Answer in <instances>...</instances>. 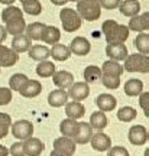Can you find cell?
<instances>
[{"label": "cell", "instance_id": "cell-1", "mask_svg": "<svg viewBox=\"0 0 149 156\" xmlns=\"http://www.w3.org/2000/svg\"><path fill=\"white\" fill-rule=\"evenodd\" d=\"M101 29H103V34H104L107 44H125L126 39L129 38V34H130L127 26L117 23L113 19L104 20Z\"/></svg>", "mask_w": 149, "mask_h": 156}, {"label": "cell", "instance_id": "cell-2", "mask_svg": "<svg viewBox=\"0 0 149 156\" xmlns=\"http://www.w3.org/2000/svg\"><path fill=\"white\" fill-rule=\"evenodd\" d=\"M77 13L84 20H89V22L99 20L100 16H101L100 2L99 0H78Z\"/></svg>", "mask_w": 149, "mask_h": 156}, {"label": "cell", "instance_id": "cell-3", "mask_svg": "<svg viewBox=\"0 0 149 156\" xmlns=\"http://www.w3.org/2000/svg\"><path fill=\"white\" fill-rule=\"evenodd\" d=\"M123 69L127 73H142L148 74L149 73V56L144 55V54H132L127 55V58L125 59V65Z\"/></svg>", "mask_w": 149, "mask_h": 156}, {"label": "cell", "instance_id": "cell-4", "mask_svg": "<svg viewBox=\"0 0 149 156\" xmlns=\"http://www.w3.org/2000/svg\"><path fill=\"white\" fill-rule=\"evenodd\" d=\"M61 22H62V28L65 32H75L81 28V23H83V19L80 17V15L77 13L75 9H70V7H65L62 9L60 13Z\"/></svg>", "mask_w": 149, "mask_h": 156}, {"label": "cell", "instance_id": "cell-5", "mask_svg": "<svg viewBox=\"0 0 149 156\" xmlns=\"http://www.w3.org/2000/svg\"><path fill=\"white\" fill-rule=\"evenodd\" d=\"M12 134L19 140H26L32 137L33 134V124L29 120H17L12 123Z\"/></svg>", "mask_w": 149, "mask_h": 156}, {"label": "cell", "instance_id": "cell-6", "mask_svg": "<svg viewBox=\"0 0 149 156\" xmlns=\"http://www.w3.org/2000/svg\"><path fill=\"white\" fill-rule=\"evenodd\" d=\"M127 137H129V142L135 146H144L149 139V133L148 130L144 127V126H140V124H136V126H132V127L129 129V134H127Z\"/></svg>", "mask_w": 149, "mask_h": 156}, {"label": "cell", "instance_id": "cell-7", "mask_svg": "<svg viewBox=\"0 0 149 156\" xmlns=\"http://www.w3.org/2000/svg\"><path fill=\"white\" fill-rule=\"evenodd\" d=\"M106 54L110 58L111 61H125L129 55L127 52V48L125 44H107V48H106Z\"/></svg>", "mask_w": 149, "mask_h": 156}, {"label": "cell", "instance_id": "cell-8", "mask_svg": "<svg viewBox=\"0 0 149 156\" xmlns=\"http://www.w3.org/2000/svg\"><path fill=\"white\" fill-rule=\"evenodd\" d=\"M91 136H93V127L90 126V123L81 122V123H78L77 132H75V136L72 137V140L77 145H85V143L90 142Z\"/></svg>", "mask_w": 149, "mask_h": 156}, {"label": "cell", "instance_id": "cell-9", "mask_svg": "<svg viewBox=\"0 0 149 156\" xmlns=\"http://www.w3.org/2000/svg\"><path fill=\"white\" fill-rule=\"evenodd\" d=\"M91 49V44L87 38L84 36H77L71 41V45H70V51L71 54L74 55H78V56H84L87 55Z\"/></svg>", "mask_w": 149, "mask_h": 156}, {"label": "cell", "instance_id": "cell-10", "mask_svg": "<svg viewBox=\"0 0 149 156\" xmlns=\"http://www.w3.org/2000/svg\"><path fill=\"white\" fill-rule=\"evenodd\" d=\"M90 94L89 84L85 83H74L68 88V97H71L74 101H83L85 100Z\"/></svg>", "mask_w": 149, "mask_h": 156}, {"label": "cell", "instance_id": "cell-11", "mask_svg": "<svg viewBox=\"0 0 149 156\" xmlns=\"http://www.w3.org/2000/svg\"><path fill=\"white\" fill-rule=\"evenodd\" d=\"M129 30L133 32H144V30H149V12H145L142 15H136L129 20Z\"/></svg>", "mask_w": 149, "mask_h": 156}, {"label": "cell", "instance_id": "cell-12", "mask_svg": "<svg viewBox=\"0 0 149 156\" xmlns=\"http://www.w3.org/2000/svg\"><path fill=\"white\" fill-rule=\"evenodd\" d=\"M17 61H19V55L12 48H7L0 44V67H13Z\"/></svg>", "mask_w": 149, "mask_h": 156}, {"label": "cell", "instance_id": "cell-13", "mask_svg": "<svg viewBox=\"0 0 149 156\" xmlns=\"http://www.w3.org/2000/svg\"><path fill=\"white\" fill-rule=\"evenodd\" d=\"M23 149H25L26 156H41L45 146L42 143V140L38 139V137H29L23 142Z\"/></svg>", "mask_w": 149, "mask_h": 156}, {"label": "cell", "instance_id": "cell-14", "mask_svg": "<svg viewBox=\"0 0 149 156\" xmlns=\"http://www.w3.org/2000/svg\"><path fill=\"white\" fill-rule=\"evenodd\" d=\"M90 142H91L93 149L94 151H97V152L109 151V149L111 147L110 137H109L106 133H103V132H99V133L93 134V136H91V139H90Z\"/></svg>", "mask_w": 149, "mask_h": 156}, {"label": "cell", "instance_id": "cell-15", "mask_svg": "<svg viewBox=\"0 0 149 156\" xmlns=\"http://www.w3.org/2000/svg\"><path fill=\"white\" fill-rule=\"evenodd\" d=\"M75 146H77V143L71 137H65V136H61V137L55 139V142H54V149L55 151L64 152V153H67L70 156H72L75 153V149H77Z\"/></svg>", "mask_w": 149, "mask_h": 156}, {"label": "cell", "instance_id": "cell-16", "mask_svg": "<svg viewBox=\"0 0 149 156\" xmlns=\"http://www.w3.org/2000/svg\"><path fill=\"white\" fill-rule=\"evenodd\" d=\"M52 81L60 90H67L74 84V75L68 71H55L52 75Z\"/></svg>", "mask_w": 149, "mask_h": 156}, {"label": "cell", "instance_id": "cell-17", "mask_svg": "<svg viewBox=\"0 0 149 156\" xmlns=\"http://www.w3.org/2000/svg\"><path fill=\"white\" fill-rule=\"evenodd\" d=\"M41 91H42V84L39 83L38 80H28L26 84L19 90L20 95H22V97H26V98L38 97V95L41 94Z\"/></svg>", "mask_w": 149, "mask_h": 156}, {"label": "cell", "instance_id": "cell-18", "mask_svg": "<svg viewBox=\"0 0 149 156\" xmlns=\"http://www.w3.org/2000/svg\"><path fill=\"white\" fill-rule=\"evenodd\" d=\"M67 101H68V93H67L65 90H54V91H51L49 95H48V103H49L51 107H62L67 104Z\"/></svg>", "mask_w": 149, "mask_h": 156}, {"label": "cell", "instance_id": "cell-19", "mask_svg": "<svg viewBox=\"0 0 149 156\" xmlns=\"http://www.w3.org/2000/svg\"><path fill=\"white\" fill-rule=\"evenodd\" d=\"M96 104H97V107H99L100 112H111L114 107H116L117 104V100L113 97L111 94H100L97 98H96Z\"/></svg>", "mask_w": 149, "mask_h": 156}, {"label": "cell", "instance_id": "cell-20", "mask_svg": "<svg viewBox=\"0 0 149 156\" xmlns=\"http://www.w3.org/2000/svg\"><path fill=\"white\" fill-rule=\"evenodd\" d=\"M65 114L68 119L78 120L85 114V107L80 101H70V103L65 104Z\"/></svg>", "mask_w": 149, "mask_h": 156}, {"label": "cell", "instance_id": "cell-21", "mask_svg": "<svg viewBox=\"0 0 149 156\" xmlns=\"http://www.w3.org/2000/svg\"><path fill=\"white\" fill-rule=\"evenodd\" d=\"M119 9H120L122 15L133 17V16H136V15H139V12H140V3H139L138 0H125V2H120Z\"/></svg>", "mask_w": 149, "mask_h": 156}, {"label": "cell", "instance_id": "cell-22", "mask_svg": "<svg viewBox=\"0 0 149 156\" xmlns=\"http://www.w3.org/2000/svg\"><path fill=\"white\" fill-rule=\"evenodd\" d=\"M31 46H32V44H31V39H29L25 34H20V35L13 36V41H12V49L15 51L16 54L26 52V51H29V48H31Z\"/></svg>", "mask_w": 149, "mask_h": 156}, {"label": "cell", "instance_id": "cell-23", "mask_svg": "<svg viewBox=\"0 0 149 156\" xmlns=\"http://www.w3.org/2000/svg\"><path fill=\"white\" fill-rule=\"evenodd\" d=\"M100 69H101V75H109V77H120L123 71H125L123 65H120L116 61H111V59L106 61Z\"/></svg>", "mask_w": 149, "mask_h": 156}, {"label": "cell", "instance_id": "cell-24", "mask_svg": "<svg viewBox=\"0 0 149 156\" xmlns=\"http://www.w3.org/2000/svg\"><path fill=\"white\" fill-rule=\"evenodd\" d=\"M49 54L55 61H67L71 56V51H70V46H67V45L55 44L49 49Z\"/></svg>", "mask_w": 149, "mask_h": 156}, {"label": "cell", "instance_id": "cell-25", "mask_svg": "<svg viewBox=\"0 0 149 156\" xmlns=\"http://www.w3.org/2000/svg\"><path fill=\"white\" fill-rule=\"evenodd\" d=\"M29 58L32 59V61H46V58L51 56L49 54V48H46L44 45H33L29 48Z\"/></svg>", "mask_w": 149, "mask_h": 156}, {"label": "cell", "instance_id": "cell-26", "mask_svg": "<svg viewBox=\"0 0 149 156\" xmlns=\"http://www.w3.org/2000/svg\"><path fill=\"white\" fill-rule=\"evenodd\" d=\"M60 39H61L60 29L55 28V26H45L44 32H42V36H41V41H44L45 44L55 45V44H58Z\"/></svg>", "mask_w": 149, "mask_h": 156}, {"label": "cell", "instance_id": "cell-27", "mask_svg": "<svg viewBox=\"0 0 149 156\" xmlns=\"http://www.w3.org/2000/svg\"><path fill=\"white\" fill-rule=\"evenodd\" d=\"M77 126H78V122L74 120V119H64L60 124V130H61V134L65 136V137H74L75 136V132H77Z\"/></svg>", "mask_w": 149, "mask_h": 156}, {"label": "cell", "instance_id": "cell-28", "mask_svg": "<svg viewBox=\"0 0 149 156\" xmlns=\"http://www.w3.org/2000/svg\"><path fill=\"white\" fill-rule=\"evenodd\" d=\"M46 25L41 22H33L31 25H26V28H25V32H26V36H28L31 41H41V36H42V32H44V29Z\"/></svg>", "mask_w": 149, "mask_h": 156}, {"label": "cell", "instance_id": "cell-29", "mask_svg": "<svg viewBox=\"0 0 149 156\" xmlns=\"http://www.w3.org/2000/svg\"><path fill=\"white\" fill-rule=\"evenodd\" d=\"M144 90V83L140 80H136V78H132L125 83V94L129 95V97H136L142 93Z\"/></svg>", "mask_w": 149, "mask_h": 156}, {"label": "cell", "instance_id": "cell-30", "mask_svg": "<svg viewBox=\"0 0 149 156\" xmlns=\"http://www.w3.org/2000/svg\"><path fill=\"white\" fill-rule=\"evenodd\" d=\"M5 25H6L5 26L6 32L13 35V36L23 34V32H25V28H26V22H25L23 17L16 19V20H12V22H7V23H5Z\"/></svg>", "mask_w": 149, "mask_h": 156}, {"label": "cell", "instance_id": "cell-31", "mask_svg": "<svg viewBox=\"0 0 149 156\" xmlns=\"http://www.w3.org/2000/svg\"><path fill=\"white\" fill-rule=\"evenodd\" d=\"M20 17H23V12L20 7H16V6H7L2 12V20L5 23L16 20V19H20Z\"/></svg>", "mask_w": 149, "mask_h": 156}, {"label": "cell", "instance_id": "cell-32", "mask_svg": "<svg viewBox=\"0 0 149 156\" xmlns=\"http://www.w3.org/2000/svg\"><path fill=\"white\" fill-rule=\"evenodd\" d=\"M135 48L138 49L139 54H144V55H149V34L140 32V34L135 38L133 41Z\"/></svg>", "mask_w": 149, "mask_h": 156}, {"label": "cell", "instance_id": "cell-33", "mask_svg": "<svg viewBox=\"0 0 149 156\" xmlns=\"http://www.w3.org/2000/svg\"><path fill=\"white\" fill-rule=\"evenodd\" d=\"M90 126L96 130L101 132L103 129L107 126V116H106L103 112H94L91 116H90Z\"/></svg>", "mask_w": 149, "mask_h": 156}, {"label": "cell", "instance_id": "cell-34", "mask_svg": "<svg viewBox=\"0 0 149 156\" xmlns=\"http://www.w3.org/2000/svg\"><path fill=\"white\" fill-rule=\"evenodd\" d=\"M36 74L42 78L52 77L55 74V64L51 61H41L36 67Z\"/></svg>", "mask_w": 149, "mask_h": 156}, {"label": "cell", "instance_id": "cell-35", "mask_svg": "<svg viewBox=\"0 0 149 156\" xmlns=\"http://www.w3.org/2000/svg\"><path fill=\"white\" fill-rule=\"evenodd\" d=\"M100 78H101V69L97 65H89V67L84 69V80H85L87 84L97 83Z\"/></svg>", "mask_w": 149, "mask_h": 156}, {"label": "cell", "instance_id": "cell-36", "mask_svg": "<svg viewBox=\"0 0 149 156\" xmlns=\"http://www.w3.org/2000/svg\"><path fill=\"white\" fill-rule=\"evenodd\" d=\"M136 116H138V112L133 107H129V106L122 107V108H119V112H117V119L125 123H129V122H132V120H135Z\"/></svg>", "mask_w": 149, "mask_h": 156}, {"label": "cell", "instance_id": "cell-37", "mask_svg": "<svg viewBox=\"0 0 149 156\" xmlns=\"http://www.w3.org/2000/svg\"><path fill=\"white\" fill-rule=\"evenodd\" d=\"M29 78L25 75V74H13L10 77V80H9V88L12 90V91H19V90L22 88L23 85L26 84V81H28Z\"/></svg>", "mask_w": 149, "mask_h": 156}, {"label": "cell", "instance_id": "cell-38", "mask_svg": "<svg viewBox=\"0 0 149 156\" xmlns=\"http://www.w3.org/2000/svg\"><path fill=\"white\" fill-rule=\"evenodd\" d=\"M22 5H23V12L31 15V16H38L42 12V5H41L39 0H28V2H25Z\"/></svg>", "mask_w": 149, "mask_h": 156}, {"label": "cell", "instance_id": "cell-39", "mask_svg": "<svg viewBox=\"0 0 149 156\" xmlns=\"http://www.w3.org/2000/svg\"><path fill=\"white\" fill-rule=\"evenodd\" d=\"M101 83L106 88L116 90L120 87V77H109V75H101Z\"/></svg>", "mask_w": 149, "mask_h": 156}, {"label": "cell", "instance_id": "cell-40", "mask_svg": "<svg viewBox=\"0 0 149 156\" xmlns=\"http://www.w3.org/2000/svg\"><path fill=\"white\" fill-rule=\"evenodd\" d=\"M12 101V90L7 87H0V106H6Z\"/></svg>", "mask_w": 149, "mask_h": 156}, {"label": "cell", "instance_id": "cell-41", "mask_svg": "<svg viewBox=\"0 0 149 156\" xmlns=\"http://www.w3.org/2000/svg\"><path fill=\"white\" fill-rule=\"evenodd\" d=\"M9 153L12 156H26L25 155V149H23V143L22 142H16L10 146L9 149Z\"/></svg>", "mask_w": 149, "mask_h": 156}, {"label": "cell", "instance_id": "cell-42", "mask_svg": "<svg viewBox=\"0 0 149 156\" xmlns=\"http://www.w3.org/2000/svg\"><path fill=\"white\" fill-rule=\"evenodd\" d=\"M107 156H130V155L123 146H113V147L109 149V155Z\"/></svg>", "mask_w": 149, "mask_h": 156}, {"label": "cell", "instance_id": "cell-43", "mask_svg": "<svg viewBox=\"0 0 149 156\" xmlns=\"http://www.w3.org/2000/svg\"><path fill=\"white\" fill-rule=\"evenodd\" d=\"M100 2V6L103 9H107V10H111V9H116L119 7L122 0H99Z\"/></svg>", "mask_w": 149, "mask_h": 156}, {"label": "cell", "instance_id": "cell-44", "mask_svg": "<svg viewBox=\"0 0 149 156\" xmlns=\"http://www.w3.org/2000/svg\"><path fill=\"white\" fill-rule=\"evenodd\" d=\"M139 106L144 110L149 108V91L148 93H140L139 94Z\"/></svg>", "mask_w": 149, "mask_h": 156}, {"label": "cell", "instance_id": "cell-45", "mask_svg": "<svg viewBox=\"0 0 149 156\" xmlns=\"http://www.w3.org/2000/svg\"><path fill=\"white\" fill-rule=\"evenodd\" d=\"M0 124H3L6 127H10L12 126V117L6 113H0Z\"/></svg>", "mask_w": 149, "mask_h": 156}, {"label": "cell", "instance_id": "cell-46", "mask_svg": "<svg viewBox=\"0 0 149 156\" xmlns=\"http://www.w3.org/2000/svg\"><path fill=\"white\" fill-rule=\"evenodd\" d=\"M7 133H9V127H6V126H3V124H0V139L6 137Z\"/></svg>", "mask_w": 149, "mask_h": 156}, {"label": "cell", "instance_id": "cell-47", "mask_svg": "<svg viewBox=\"0 0 149 156\" xmlns=\"http://www.w3.org/2000/svg\"><path fill=\"white\" fill-rule=\"evenodd\" d=\"M6 36H7V32H6L5 26H3V25H0V44L6 39Z\"/></svg>", "mask_w": 149, "mask_h": 156}, {"label": "cell", "instance_id": "cell-48", "mask_svg": "<svg viewBox=\"0 0 149 156\" xmlns=\"http://www.w3.org/2000/svg\"><path fill=\"white\" fill-rule=\"evenodd\" d=\"M0 156H9V149L3 145H0Z\"/></svg>", "mask_w": 149, "mask_h": 156}, {"label": "cell", "instance_id": "cell-49", "mask_svg": "<svg viewBox=\"0 0 149 156\" xmlns=\"http://www.w3.org/2000/svg\"><path fill=\"white\" fill-rule=\"evenodd\" d=\"M67 2H68V0H51V3L55 6H64Z\"/></svg>", "mask_w": 149, "mask_h": 156}, {"label": "cell", "instance_id": "cell-50", "mask_svg": "<svg viewBox=\"0 0 149 156\" xmlns=\"http://www.w3.org/2000/svg\"><path fill=\"white\" fill-rule=\"evenodd\" d=\"M49 156H70V155H67V153H64V152H60V151H54L51 152V155Z\"/></svg>", "mask_w": 149, "mask_h": 156}, {"label": "cell", "instance_id": "cell-51", "mask_svg": "<svg viewBox=\"0 0 149 156\" xmlns=\"http://www.w3.org/2000/svg\"><path fill=\"white\" fill-rule=\"evenodd\" d=\"M15 2H16V0H0L2 5H7V6H12Z\"/></svg>", "mask_w": 149, "mask_h": 156}, {"label": "cell", "instance_id": "cell-52", "mask_svg": "<svg viewBox=\"0 0 149 156\" xmlns=\"http://www.w3.org/2000/svg\"><path fill=\"white\" fill-rule=\"evenodd\" d=\"M144 113H145V116L149 119V108H146V110H144Z\"/></svg>", "mask_w": 149, "mask_h": 156}, {"label": "cell", "instance_id": "cell-53", "mask_svg": "<svg viewBox=\"0 0 149 156\" xmlns=\"http://www.w3.org/2000/svg\"><path fill=\"white\" fill-rule=\"evenodd\" d=\"M145 156H149V147L146 149V151H145Z\"/></svg>", "mask_w": 149, "mask_h": 156}, {"label": "cell", "instance_id": "cell-54", "mask_svg": "<svg viewBox=\"0 0 149 156\" xmlns=\"http://www.w3.org/2000/svg\"><path fill=\"white\" fill-rule=\"evenodd\" d=\"M25 2H28V0H20V3H25Z\"/></svg>", "mask_w": 149, "mask_h": 156}, {"label": "cell", "instance_id": "cell-55", "mask_svg": "<svg viewBox=\"0 0 149 156\" xmlns=\"http://www.w3.org/2000/svg\"><path fill=\"white\" fill-rule=\"evenodd\" d=\"M68 2H75V3H77V2H78V0H68Z\"/></svg>", "mask_w": 149, "mask_h": 156}, {"label": "cell", "instance_id": "cell-56", "mask_svg": "<svg viewBox=\"0 0 149 156\" xmlns=\"http://www.w3.org/2000/svg\"><path fill=\"white\" fill-rule=\"evenodd\" d=\"M0 68H2V67H0Z\"/></svg>", "mask_w": 149, "mask_h": 156}]
</instances>
